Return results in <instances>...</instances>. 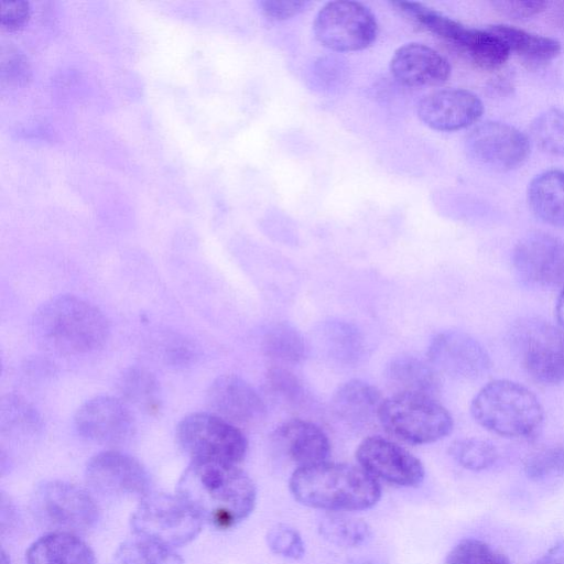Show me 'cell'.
Instances as JSON below:
<instances>
[{
  "label": "cell",
  "mask_w": 564,
  "mask_h": 564,
  "mask_svg": "<svg viewBox=\"0 0 564 564\" xmlns=\"http://www.w3.org/2000/svg\"><path fill=\"white\" fill-rule=\"evenodd\" d=\"M268 392L289 405L299 406L304 403L306 392L301 380L288 368L271 365L265 373Z\"/></svg>",
  "instance_id": "obj_36"
},
{
  "label": "cell",
  "mask_w": 564,
  "mask_h": 564,
  "mask_svg": "<svg viewBox=\"0 0 564 564\" xmlns=\"http://www.w3.org/2000/svg\"><path fill=\"white\" fill-rule=\"evenodd\" d=\"M111 564H184V562L173 547L134 534L118 546Z\"/></svg>",
  "instance_id": "obj_28"
},
{
  "label": "cell",
  "mask_w": 564,
  "mask_h": 564,
  "mask_svg": "<svg viewBox=\"0 0 564 564\" xmlns=\"http://www.w3.org/2000/svg\"><path fill=\"white\" fill-rule=\"evenodd\" d=\"M262 350L272 365H294L307 354V346L301 333L288 323H276L263 336Z\"/></svg>",
  "instance_id": "obj_27"
},
{
  "label": "cell",
  "mask_w": 564,
  "mask_h": 564,
  "mask_svg": "<svg viewBox=\"0 0 564 564\" xmlns=\"http://www.w3.org/2000/svg\"><path fill=\"white\" fill-rule=\"evenodd\" d=\"M119 398L129 406L155 415L162 406V395L156 378L140 367L126 369L117 382Z\"/></svg>",
  "instance_id": "obj_26"
},
{
  "label": "cell",
  "mask_w": 564,
  "mask_h": 564,
  "mask_svg": "<svg viewBox=\"0 0 564 564\" xmlns=\"http://www.w3.org/2000/svg\"><path fill=\"white\" fill-rule=\"evenodd\" d=\"M381 392L372 384L351 379L340 384L330 401L334 414L352 426H364L379 421L383 401Z\"/></svg>",
  "instance_id": "obj_22"
},
{
  "label": "cell",
  "mask_w": 564,
  "mask_h": 564,
  "mask_svg": "<svg viewBox=\"0 0 564 564\" xmlns=\"http://www.w3.org/2000/svg\"><path fill=\"white\" fill-rule=\"evenodd\" d=\"M313 31L323 46L336 52H354L376 41L378 22L362 3L338 0L321 8L313 22Z\"/></svg>",
  "instance_id": "obj_9"
},
{
  "label": "cell",
  "mask_w": 564,
  "mask_h": 564,
  "mask_svg": "<svg viewBox=\"0 0 564 564\" xmlns=\"http://www.w3.org/2000/svg\"><path fill=\"white\" fill-rule=\"evenodd\" d=\"M512 262L527 283L543 286H564V241L545 232H532L514 247Z\"/></svg>",
  "instance_id": "obj_14"
},
{
  "label": "cell",
  "mask_w": 564,
  "mask_h": 564,
  "mask_svg": "<svg viewBox=\"0 0 564 564\" xmlns=\"http://www.w3.org/2000/svg\"><path fill=\"white\" fill-rule=\"evenodd\" d=\"M484 112L481 100L471 91L447 88L424 96L417 106L420 120L437 131H456L477 122Z\"/></svg>",
  "instance_id": "obj_18"
},
{
  "label": "cell",
  "mask_w": 564,
  "mask_h": 564,
  "mask_svg": "<svg viewBox=\"0 0 564 564\" xmlns=\"http://www.w3.org/2000/svg\"><path fill=\"white\" fill-rule=\"evenodd\" d=\"M470 412L484 429L505 437H529L541 426L543 408L524 386L510 380H494L471 400Z\"/></svg>",
  "instance_id": "obj_4"
},
{
  "label": "cell",
  "mask_w": 564,
  "mask_h": 564,
  "mask_svg": "<svg viewBox=\"0 0 564 564\" xmlns=\"http://www.w3.org/2000/svg\"><path fill=\"white\" fill-rule=\"evenodd\" d=\"M28 564H96L90 546L72 532L53 531L34 541L26 551Z\"/></svg>",
  "instance_id": "obj_23"
},
{
  "label": "cell",
  "mask_w": 564,
  "mask_h": 564,
  "mask_svg": "<svg viewBox=\"0 0 564 564\" xmlns=\"http://www.w3.org/2000/svg\"><path fill=\"white\" fill-rule=\"evenodd\" d=\"M306 3L299 0H264L260 2V7L265 17L280 21L299 14Z\"/></svg>",
  "instance_id": "obj_42"
},
{
  "label": "cell",
  "mask_w": 564,
  "mask_h": 564,
  "mask_svg": "<svg viewBox=\"0 0 564 564\" xmlns=\"http://www.w3.org/2000/svg\"><path fill=\"white\" fill-rule=\"evenodd\" d=\"M322 339L330 357L341 364H354L364 354L360 330L346 322L332 321L322 327Z\"/></svg>",
  "instance_id": "obj_31"
},
{
  "label": "cell",
  "mask_w": 564,
  "mask_h": 564,
  "mask_svg": "<svg viewBox=\"0 0 564 564\" xmlns=\"http://www.w3.org/2000/svg\"><path fill=\"white\" fill-rule=\"evenodd\" d=\"M511 350L535 381L554 386L564 381V332L540 317L518 319L509 330Z\"/></svg>",
  "instance_id": "obj_5"
},
{
  "label": "cell",
  "mask_w": 564,
  "mask_h": 564,
  "mask_svg": "<svg viewBox=\"0 0 564 564\" xmlns=\"http://www.w3.org/2000/svg\"><path fill=\"white\" fill-rule=\"evenodd\" d=\"M448 452L462 467L470 470L486 469L498 457L497 449L490 442L474 437L453 442Z\"/></svg>",
  "instance_id": "obj_35"
},
{
  "label": "cell",
  "mask_w": 564,
  "mask_h": 564,
  "mask_svg": "<svg viewBox=\"0 0 564 564\" xmlns=\"http://www.w3.org/2000/svg\"><path fill=\"white\" fill-rule=\"evenodd\" d=\"M75 426L87 440L101 444H119L133 435L135 420L130 406L120 398L99 395L77 410Z\"/></svg>",
  "instance_id": "obj_16"
},
{
  "label": "cell",
  "mask_w": 564,
  "mask_h": 564,
  "mask_svg": "<svg viewBox=\"0 0 564 564\" xmlns=\"http://www.w3.org/2000/svg\"><path fill=\"white\" fill-rule=\"evenodd\" d=\"M109 323L102 312L86 300L63 294L50 299L34 313L31 334L48 352L83 355L107 341Z\"/></svg>",
  "instance_id": "obj_2"
},
{
  "label": "cell",
  "mask_w": 564,
  "mask_h": 564,
  "mask_svg": "<svg viewBox=\"0 0 564 564\" xmlns=\"http://www.w3.org/2000/svg\"><path fill=\"white\" fill-rule=\"evenodd\" d=\"M206 401L212 413L239 429L260 423L267 412L256 389L236 375L216 378L208 388Z\"/></svg>",
  "instance_id": "obj_17"
},
{
  "label": "cell",
  "mask_w": 564,
  "mask_h": 564,
  "mask_svg": "<svg viewBox=\"0 0 564 564\" xmlns=\"http://www.w3.org/2000/svg\"><path fill=\"white\" fill-rule=\"evenodd\" d=\"M356 458L373 478L389 484L415 487L424 478V466L416 456L381 436L365 438L357 447Z\"/></svg>",
  "instance_id": "obj_15"
},
{
  "label": "cell",
  "mask_w": 564,
  "mask_h": 564,
  "mask_svg": "<svg viewBox=\"0 0 564 564\" xmlns=\"http://www.w3.org/2000/svg\"><path fill=\"white\" fill-rule=\"evenodd\" d=\"M445 564H510L508 558L477 539H464L447 554Z\"/></svg>",
  "instance_id": "obj_37"
},
{
  "label": "cell",
  "mask_w": 564,
  "mask_h": 564,
  "mask_svg": "<svg viewBox=\"0 0 564 564\" xmlns=\"http://www.w3.org/2000/svg\"><path fill=\"white\" fill-rule=\"evenodd\" d=\"M1 564H10L8 557H7V554L4 553V551H2V555H1Z\"/></svg>",
  "instance_id": "obj_47"
},
{
  "label": "cell",
  "mask_w": 564,
  "mask_h": 564,
  "mask_svg": "<svg viewBox=\"0 0 564 564\" xmlns=\"http://www.w3.org/2000/svg\"><path fill=\"white\" fill-rule=\"evenodd\" d=\"M272 440L296 468L326 462L330 443L326 433L315 423L292 419L275 429Z\"/></svg>",
  "instance_id": "obj_20"
},
{
  "label": "cell",
  "mask_w": 564,
  "mask_h": 564,
  "mask_svg": "<svg viewBox=\"0 0 564 564\" xmlns=\"http://www.w3.org/2000/svg\"><path fill=\"white\" fill-rule=\"evenodd\" d=\"M466 150L478 163L496 171H510L527 160L530 143L527 135L517 128L487 121L467 135Z\"/></svg>",
  "instance_id": "obj_12"
},
{
  "label": "cell",
  "mask_w": 564,
  "mask_h": 564,
  "mask_svg": "<svg viewBox=\"0 0 564 564\" xmlns=\"http://www.w3.org/2000/svg\"><path fill=\"white\" fill-rule=\"evenodd\" d=\"M321 535L337 546L355 547L370 535V528L361 519L330 513L323 517L318 524Z\"/></svg>",
  "instance_id": "obj_32"
},
{
  "label": "cell",
  "mask_w": 564,
  "mask_h": 564,
  "mask_svg": "<svg viewBox=\"0 0 564 564\" xmlns=\"http://www.w3.org/2000/svg\"><path fill=\"white\" fill-rule=\"evenodd\" d=\"M555 313L558 323L564 327V289L556 300Z\"/></svg>",
  "instance_id": "obj_46"
},
{
  "label": "cell",
  "mask_w": 564,
  "mask_h": 564,
  "mask_svg": "<svg viewBox=\"0 0 564 564\" xmlns=\"http://www.w3.org/2000/svg\"><path fill=\"white\" fill-rule=\"evenodd\" d=\"M176 440L191 462L238 465L248 449L241 429L212 412L183 417L176 427Z\"/></svg>",
  "instance_id": "obj_6"
},
{
  "label": "cell",
  "mask_w": 564,
  "mask_h": 564,
  "mask_svg": "<svg viewBox=\"0 0 564 564\" xmlns=\"http://www.w3.org/2000/svg\"><path fill=\"white\" fill-rule=\"evenodd\" d=\"M525 471L532 479H544L563 474L564 445L551 446L530 456L525 463Z\"/></svg>",
  "instance_id": "obj_38"
},
{
  "label": "cell",
  "mask_w": 564,
  "mask_h": 564,
  "mask_svg": "<svg viewBox=\"0 0 564 564\" xmlns=\"http://www.w3.org/2000/svg\"><path fill=\"white\" fill-rule=\"evenodd\" d=\"M379 423L410 444L436 442L453 429L452 415L436 399L405 394H392L382 401Z\"/></svg>",
  "instance_id": "obj_7"
},
{
  "label": "cell",
  "mask_w": 564,
  "mask_h": 564,
  "mask_svg": "<svg viewBox=\"0 0 564 564\" xmlns=\"http://www.w3.org/2000/svg\"><path fill=\"white\" fill-rule=\"evenodd\" d=\"M533 564H564V540L557 541Z\"/></svg>",
  "instance_id": "obj_43"
},
{
  "label": "cell",
  "mask_w": 564,
  "mask_h": 564,
  "mask_svg": "<svg viewBox=\"0 0 564 564\" xmlns=\"http://www.w3.org/2000/svg\"><path fill=\"white\" fill-rule=\"evenodd\" d=\"M203 521L176 494L151 491L140 499L131 516V528L141 535L176 547L192 542Z\"/></svg>",
  "instance_id": "obj_8"
},
{
  "label": "cell",
  "mask_w": 564,
  "mask_h": 564,
  "mask_svg": "<svg viewBox=\"0 0 564 564\" xmlns=\"http://www.w3.org/2000/svg\"><path fill=\"white\" fill-rule=\"evenodd\" d=\"M29 14L30 8L25 1H0V22L9 30L23 25Z\"/></svg>",
  "instance_id": "obj_41"
},
{
  "label": "cell",
  "mask_w": 564,
  "mask_h": 564,
  "mask_svg": "<svg viewBox=\"0 0 564 564\" xmlns=\"http://www.w3.org/2000/svg\"><path fill=\"white\" fill-rule=\"evenodd\" d=\"M32 506L36 518L54 531H86L99 518L95 499L82 487L62 480L39 486Z\"/></svg>",
  "instance_id": "obj_10"
},
{
  "label": "cell",
  "mask_w": 564,
  "mask_h": 564,
  "mask_svg": "<svg viewBox=\"0 0 564 564\" xmlns=\"http://www.w3.org/2000/svg\"><path fill=\"white\" fill-rule=\"evenodd\" d=\"M384 378L393 394L436 399L441 391L440 373L430 362L414 356L392 358L386 367Z\"/></svg>",
  "instance_id": "obj_21"
},
{
  "label": "cell",
  "mask_w": 564,
  "mask_h": 564,
  "mask_svg": "<svg viewBox=\"0 0 564 564\" xmlns=\"http://www.w3.org/2000/svg\"><path fill=\"white\" fill-rule=\"evenodd\" d=\"M487 29L499 36L510 53H516L528 67L545 65L561 52L560 42L552 37L507 24H494Z\"/></svg>",
  "instance_id": "obj_24"
},
{
  "label": "cell",
  "mask_w": 564,
  "mask_h": 564,
  "mask_svg": "<svg viewBox=\"0 0 564 564\" xmlns=\"http://www.w3.org/2000/svg\"><path fill=\"white\" fill-rule=\"evenodd\" d=\"M491 6L495 10L512 20H528L547 7V2L541 0H499L492 1Z\"/></svg>",
  "instance_id": "obj_40"
},
{
  "label": "cell",
  "mask_w": 564,
  "mask_h": 564,
  "mask_svg": "<svg viewBox=\"0 0 564 564\" xmlns=\"http://www.w3.org/2000/svg\"><path fill=\"white\" fill-rule=\"evenodd\" d=\"M551 24L564 34V1L556 2L550 11Z\"/></svg>",
  "instance_id": "obj_45"
},
{
  "label": "cell",
  "mask_w": 564,
  "mask_h": 564,
  "mask_svg": "<svg viewBox=\"0 0 564 564\" xmlns=\"http://www.w3.org/2000/svg\"><path fill=\"white\" fill-rule=\"evenodd\" d=\"M267 543L274 554L286 558H301L305 552L304 542L299 532L284 524L270 529Z\"/></svg>",
  "instance_id": "obj_39"
},
{
  "label": "cell",
  "mask_w": 564,
  "mask_h": 564,
  "mask_svg": "<svg viewBox=\"0 0 564 564\" xmlns=\"http://www.w3.org/2000/svg\"><path fill=\"white\" fill-rule=\"evenodd\" d=\"M531 135L544 152L564 156V111L551 108L540 113L531 123Z\"/></svg>",
  "instance_id": "obj_34"
},
{
  "label": "cell",
  "mask_w": 564,
  "mask_h": 564,
  "mask_svg": "<svg viewBox=\"0 0 564 564\" xmlns=\"http://www.w3.org/2000/svg\"><path fill=\"white\" fill-rule=\"evenodd\" d=\"M87 485L108 498H143L151 492V479L143 465L119 451H104L93 456L86 466Z\"/></svg>",
  "instance_id": "obj_11"
},
{
  "label": "cell",
  "mask_w": 564,
  "mask_h": 564,
  "mask_svg": "<svg viewBox=\"0 0 564 564\" xmlns=\"http://www.w3.org/2000/svg\"><path fill=\"white\" fill-rule=\"evenodd\" d=\"M36 410L19 397L8 395L1 401L0 425L2 434L34 435L41 429Z\"/></svg>",
  "instance_id": "obj_33"
},
{
  "label": "cell",
  "mask_w": 564,
  "mask_h": 564,
  "mask_svg": "<svg viewBox=\"0 0 564 564\" xmlns=\"http://www.w3.org/2000/svg\"><path fill=\"white\" fill-rule=\"evenodd\" d=\"M427 360L438 373L454 379L475 380L490 368V358L484 346L459 330L437 334L427 348Z\"/></svg>",
  "instance_id": "obj_13"
},
{
  "label": "cell",
  "mask_w": 564,
  "mask_h": 564,
  "mask_svg": "<svg viewBox=\"0 0 564 564\" xmlns=\"http://www.w3.org/2000/svg\"><path fill=\"white\" fill-rule=\"evenodd\" d=\"M392 4L414 20L417 24L455 45L457 48L462 44L468 31V28L462 23L420 2L395 1Z\"/></svg>",
  "instance_id": "obj_30"
},
{
  "label": "cell",
  "mask_w": 564,
  "mask_h": 564,
  "mask_svg": "<svg viewBox=\"0 0 564 564\" xmlns=\"http://www.w3.org/2000/svg\"><path fill=\"white\" fill-rule=\"evenodd\" d=\"M478 67L494 70L509 58L510 51L505 42L490 30L469 29L458 47Z\"/></svg>",
  "instance_id": "obj_29"
},
{
  "label": "cell",
  "mask_w": 564,
  "mask_h": 564,
  "mask_svg": "<svg viewBox=\"0 0 564 564\" xmlns=\"http://www.w3.org/2000/svg\"><path fill=\"white\" fill-rule=\"evenodd\" d=\"M528 202L540 219L564 227V171L549 170L536 175L529 185Z\"/></svg>",
  "instance_id": "obj_25"
},
{
  "label": "cell",
  "mask_w": 564,
  "mask_h": 564,
  "mask_svg": "<svg viewBox=\"0 0 564 564\" xmlns=\"http://www.w3.org/2000/svg\"><path fill=\"white\" fill-rule=\"evenodd\" d=\"M198 518L217 530H228L252 512L257 489L238 465L191 462L176 488Z\"/></svg>",
  "instance_id": "obj_1"
},
{
  "label": "cell",
  "mask_w": 564,
  "mask_h": 564,
  "mask_svg": "<svg viewBox=\"0 0 564 564\" xmlns=\"http://www.w3.org/2000/svg\"><path fill=\"white\" fill-rule=\"evenodd\" d=\"M390 72L403 85L431 87L438 86L448 79L451 65L432 47L421 43H408L393 53Z\"/></svg>",
  "instance_id": "obj_19"
},
{
  "label": "cell",
  "mask_w": 564,
  "mask_h": 564,
  "mask_svg": "<svg viewBox=\"0 0 564 564\" xmlns=\"http://www.w3.org/2000/svg\"><path fill=\"white\" fill-rule=\"evenodd\" d=\"M3 70L8 72L10 77L20 79L25 73L24 59L19 55H12L8 59V65L3 66Z\"/></svg>",
  "instance_id": "obj_44"
},
{
  "label": "cell",
  "mask_w": 564,
  "mask_h": 564,
  "mask_svg": "<svg viewBox=\"0 0 564 564\" xmlns=\"http://www.w3.org/2000/svg\"><path fill=\"white\" fill-rule=\"evenodd\" d=\"M289 487L302 505L334 512L369 509L381 497L380 485L365 469L327 460L296 468Z\"/></svg>",
  "instance_id": "obj_3"
}]
</instances>
